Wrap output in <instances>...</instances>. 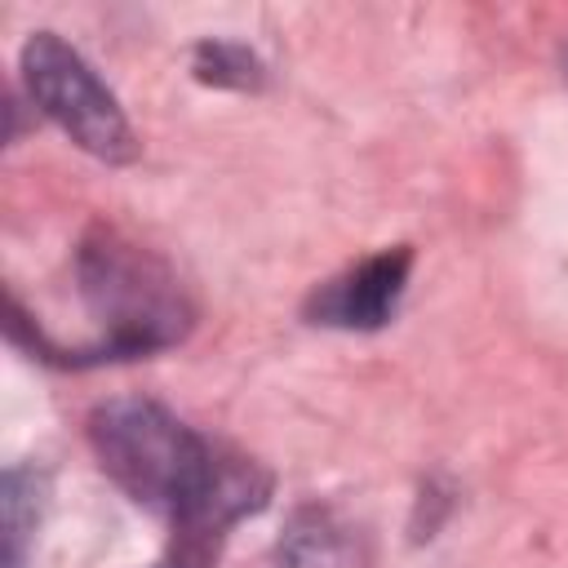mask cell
Masks as SVG:
<instances>
[{
  "label": "cell",
  "instance_id": "cell-2",
  "mask_svg": "<svg viewBox=\"0 0 568 568\" xmlns=\"http://www.w3.org/2000/svg\"><path fill=\"white\" fill-rule=\"evenodd\" d=\"M75 280L89 315L102 328L89 359L151 355L182 342L191 328V302L178 275L155 253H146L111 226L93 231L80 244Z\"/></svg>",
  "mask_w": 568,
  "mask_h": 568
},
{
  "label": "cell",
  "instance_id": "cell-1",
  "mask_svg": "<svg viewBox=\"0 0 568 568\" xmlns=\"http://www.w3.org/2000/svg\"><path fill=\"white\" fill-rule=\"evenodd\" d=\"M102 470L173 524L164 568H213L226 528L266 506L271 479L257 462L213 444L155 399H111L89 417Z\"/></svg>",
  "mask_w": 568,
  "mask_h": 568
},
{
  "label": "cell",
  "instance_id": "cell-6",
  "mask_svg": "<svg viewBox=\"0 0 568 568\" xmlns=\"http://www.w3.org/2000/svg\"><path fill=\"white\" fill-rule=\"evenodd\" d=\"M44 475L36 466H13L4 475V568H22L27 546L40 528Z\"/></svg>",
  "mask_w": 568,
  "mask_h": 568
},
{
  "label": "cell",
  "instance_id": "cell-3",
  "mask_svg": "<svg viewBox=\"0 0 568 568\" xmlns=\"http://www.w3.org/2000/svg\"><path fill=\"white\" fill-rule=\"evenodd\" d=\"M22 80L31 102L89 155L106 164H129L138 155V138L115 102V93L98 80V71L53 31H36L22 44Z\"/></svg>",
  "mask_w": 568,
  "mask_h": 568
},
{
  "label": "cell",
  "instance_id": "cell-8",
  "mask_svg": "<svg viewBox=\"0 0 568 568\" xmlns=\"http://www.w3.org/2000/svg\"><path fill=\"white\" fill-rule=\"evenodd\" d=\"M564 75H568V44H564Z\"/></svg>",
  "mask_w": 568,
  "mask_h": 568
},
{
  "label": "cell",
  "instance_id": "cell-4",
  "mask_svg": "<svg viewBox=\"0 0 568 568\" xmlns=\"http://www.w3.org/2000/svg\"><path fill=\"white\" fill-rule=\"evenodd\" d=\"M408 266H413V253L408 248H382V253L364 257L359 266L333 275L306 302L311 324H328V328H382L395 315L399 297H404Z\"/></svg>",
  "mask_w": 568,
  "mask_h": 568
},
{
  "label": "cell",
  "instance_id": "cell-5",
  "mask_svg": "<svg viewBox=\"0 0 568 568\" xmlns=\"http://www.w3.org/2000/svg\"><path fill=\"white\" fill-rule=\"evenodd\" d=\"M275 568H368V541L333 506L311 501L293 510L275 546Z\"/></svg>",
  "mask_w": 568,
  "mask_h": 568
},
{
  "label": "cell",
  "instance_id": "cell-7",
  "mask_svg": "<svg viewBox=\"0 0 568 568\" xmlns=\"http://www.w3.org/2000/svg\"><path fill=\"white\" fill-rule=\"evenodd\" d=\"M195 75L204 84H222V89H257L262 84V62L231 40H204L195 49Z\"/></svg>",
  "mask_w": 568,
  "mask_h": 568
}]
</instances>
